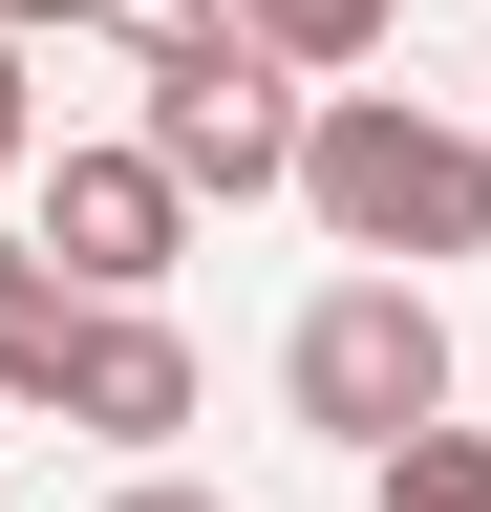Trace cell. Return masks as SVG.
Masks as SVG:
<instances>
[{
  "mask_svg": "<svg viewBox=\"0 0 491 512\" xmlns=\"http://www.w3.org/2000/svg\"><path fill=\"white\" fill-rule=\"evenodd\" d=\"M107 43H129V64H193V43H235V0H107Z\"/></svg>",
  "mask_w": 491,
  "mask_h": 512,
  "instance_id": "ba28073f",
  "label": "cell"
},
{
  "mask_svg": "<svg viewBox=\"0 0 491 512\" xmlns=\"http://www.w3.org/2000/svg\"><path fill=\"white\" fill-rule=\"evenodd\" d=\"M235 43H278L299 86H363V64L406 43V0H235Z\"/></svg>",
  "mask_w": 491,
  "mask_h": 512,
  "instance_id": "8992f818",
  "label": "cell"
},
{
  "mask_svg": "<svg viewBox=\"0 0 491 512\" xmlns=\"http://www.w3.org/2000/svg\"><path fill=\"white\" fill-rule=\"evenodd\" d=\"M299 128H321V107H299L278 43H193V64H150V150H171V192H193V214H214V192H235V214H257V192H299Z\"/></svg>",
  "mask_w": 491,
  "mask_h": 512,
  "instance_id": "3957f363",
  "label": "cell"
},
{
  "mask_svg": "<svg viewBox=\"0 0 491 512\" xmlns=\"http://www.w3.org/2000/svg\"><path fill=\"white\" fill-rule=\"evenodd\" d=\"M43 256H65L86 299H150L171 256H193V192H171V150L129 128V150H43V214H22Z\"/></svg>",
  "mask_w": 491,
  "mask_h": 512,
  "instance_id": "277c9868",
  "label": "cell"
},
{
  "mask_svg": "<svg viewBox=\"0 0 491 512\" xmlns=\"http://www.w3.org/2000/svg\"><path fill=\"white\" fill-rule=\"evenodd\" d=\"M385 512H491V427H406L385 448Z\"/></svg>",
  "mask_w": 491,
  "mask_h": 512,
  "instance_id": "52a82bcc",
  "label": "cell"
},
{
  "mask_svg": "<svg viewBox=\"0 0 491 512\" xmlns=\"http://www.w3.org/2000/svg\"><path fill=\"white\" fill-rule=\"evenodd\" d=\"M278 406L385 470L406 427H449V299H427V278H321L299 342H278Z\"/></svg>",
  "mask_w": 491,
  "mask_h": 512,
  "instance_id": "7a4b0ae2",
  "label": "cell"
},
{
  "mask_svg": "<svg viewBox=\"0 0 491 512\" xmlns=\"http://www.w3.org/2000/svg\"><path fill=\"white\" fill-rule=\"evenodd\" d=\"M0 171H43V43H0Z\"/></svg>",
  "mask_w": 491,
  "mask_h": 512,
  "instance_id": "9c48e42d",
  "label": "cell"
},
{
  "mask_svg": "<svg viewBox=\"0 0 491 512\" xmlns=\"http://www.w3.org/2000/svg\"><path fill=\"white\" fill-rule=\"evenodd\" d=\"M22 278H65V256H43V235H22V214H0V299H22Z\"/></svg>",
  "mask_w": 491,
  "mask_h": 512,
  "instance_id": "7c38bea8",
  "label": "cell"
},
{
  "mask_svg": "<svg viewBox=\"0 0 491 512\" xmlns=\"http://www.w3.org/2000/svg\"><path fill=\"white\" fill-rule=\"evenodd\" d=\"M107 22V0H0V43H86Z\"/></svg>",
  "mask_w": 491,
  "mask_h": 512,
  "instance_id": "30bf717a",
  "label": "cell"
},
{
  "mask_svg": "<svg viewBox=\"0 0 491 512\" xmlns=\"http://www.w3.org/2000/svg\"><path fill=\"white\" fill-rule=\"evenodd\" d=\"M65 427H107V448H171V427H193V342H171L150 299H86V363H65Z\"/></svg>",
  "mask_w": 491,
  "mask_h": 512,
  "instance_id": "5b68a950",
  "label": "cell"
},
{
  "mask_svg": "<svg viewBox=\"0 0 491 512\" xmlns=\"http://www.w3.org/2000/svg\"><path fill=\"white\" fill-rule=\"evenodd\" d=\"M107 512H214V491H193V470H129V491H107Z\"/></svg>",
  "mask_w": 491,
  "mask_h": 512,
  "instance_id": "8fae6325",
  "label": "cell"
},
{
  "mask_svg": "<svg viewBox=\"0 0 491 512\" xmlns=\"http://www.w3.org/2000/svg\"><path fill=\"white\" fill-rule=\"evenodd\" d=\"M0 427H22V406H0Z\"/></svg>",
  "mask_w": 491,
  "mask_h": 512,
  "instance_id": "4fadbf2b",
  "label": "cell"
},
{
  "mask_svg": "<svg viewBox=\"0 0 491 512\" xmlns=\"http://www.w3.org/2000/svg\"><path fill=\"white\" fill-rule=\"evenodd\" d=\"M299 214H321L363 278H449V256H491V128L406 107V86H321V128H299Z\"/></svg>",
  "mask_w": 491,
  "mask_h": 512,
  "instance_id": "6da1fadb",
  "label": "cell"
}]
</instances>
